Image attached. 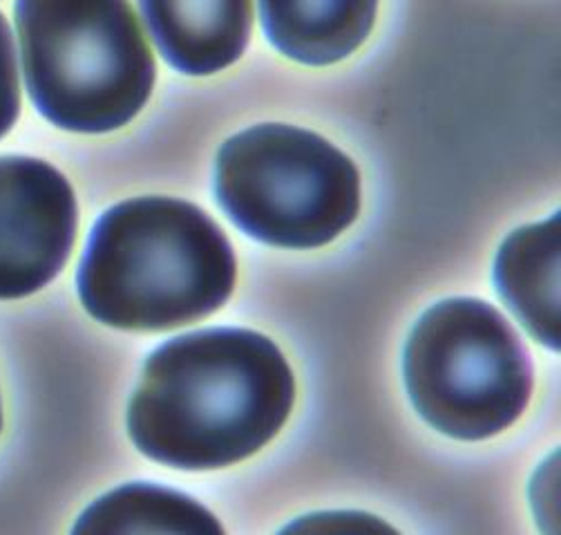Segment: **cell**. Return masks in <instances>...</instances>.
<instances>
[{"label":"cell","instance_id":"6da1fadb","mask_svg":"<svg viewBox=\"0 0 561 535\" xmlns=\"http://www.w3.org/2000/svg\"><path fill=\"white\" fill-rule=\"evenodd\" d=\"M294 399V372L273 341L251 330H204L148 356L128 433L159 464L221 468L266 446Z\"/></svg>","mask_w":561,"mask_h":535},{"label":"cell","instance_id":"5b68a950","mask_svg":"<svg viewBox=\"0 0 561 535\" xmlns=\"http://www.w3.org/2000/svg\"><path fill=\"white\" fill-rule=\"evenodd\" d=\"M414 408L457 440L496 435L526 410L533 367L522 339L492 305L443 300L427 309L405 348Z\"/></svg>","mask_w":561,"mask_h":535},{"label":"cell","instance_id":"277c9868","mask_svg":"<svg viewBox=\"0 0 561 535\" xmlns=\"http://www.w3.org/2000/svg\"><path fill=\"white\" fill-rule=\"evenodd\" d=\"M215 191L242 231L287 249L331 242L360 208L352 159L320 135L283 124L255 126L224 144Z\"/></svg>","mask_w":561,"mask_h":535},{"label":"cell","instance_id":"8992f818","mask_svg":"<svg viewBox=\"0 0 561 535\" xmlns=\"http://www.w3.org/2000/svg\"><path fill=\"white\" fill-rule=\"evenodd\" d=\"M79 225L70 182L43 159L0 155V300L25 298L66 266Z\"/></svg>","mask_w":561,"mask_h":535},{"label":"cell","instance_id":"9c48e42d","mask_svg":"<svg viewBox=\"0 0 561 535\" xmlns=\"http://www.w3.org/2000/svg\"><path fill=\"white\" fill-rule=\"evenodd\" d=\"M559 213L541 225L515 231L496 258V287L524 328L559 350Z\"/></svg>","mask_w":561,"mask_h":535},{"label":"cell","instance_id":"7a4b0ae2","mask_svg":"<svg viewBox=\"0 0 561 535\" xmlns=\"http://www.w3.org/2000/svg\"><path fill=\"white\" fill-rule=\"evenodd\" d=\"M236 285V255L195 204L137 197L105 210L81 258L77 287L99 323L161 332L213 314Z\"/></svg>","mask_w":561,"mask_h":535},{"label":"cell","instance_id":"52a82bcc","mask_svg":"<svg viewBox=\"0 0 561 535\" xmlns=\"http://www.w3.org/2000/svg\"><path fill=\"white\" fill-rule=\"evenodd\" d=\"M163 59L184 75L236 64L253 27V0H139Z\"/></svg>","mask_w":561,"mask_h":535},{"label":"cell","instance_id":"7c38bea8","mask_svg":"<svg viewBox=\"0 0 561 535\" xmlns=\"http://www.w3.org/2000/svg\"><path fill=\"white\" fill-rule=\"evenodd\" d=\"M0 431H3V403H0Z\"/></svg>","mask_w":561,"mask_h":535},{"label":"cell","instance_id":"30bf717a","mask_svg":"<svg viewBox=\"0 0 561 535\" xmlns=\"http://www.w3.org/2000/svg\"><path fill=\"white\" fill-rule=\"evenodd\" d=\"M75 533H221V524L193 498L137 481L85 509Z\"/></svg>","mask_w":561,"mask_h":535},{"label":"cell","instance_id":"3957f363","mask_svg":"<svg viewBox=\"0 0 561 535\" xmlns=\"http://www.w3.org/2000/svg\"><path fill=\"white\" fill-rule=\"evenodd\" d=\"M23 77L36 111L72 133H110L150 99L154 59L130 0H16Z\"/></svg>","mask_w":561,"mask_h":535},{"label":"cell","instance_id":"ba28073f","mask_svg":"<svg viewBox=\"0 0 561 535\" xmlns=\"http://www.w3.org/2000/svg\"><path fill=\"white\" fill-rule=\"evenodd\" d=\"M378 0H260L262 27L285 57L331 66L363 45Z\"/></svg>","mask_w":561,"mask_h":535},{"label":"cell","instance_id":"8fae6325","mask_svg":"<svg viewBox=\"0 0 561 535\" xmlns=\"http://www.w3.org/2000/svg\"><path fill=\"white\" fill-rule=\"evenodd\" d=\"M21 115V77L14 34L0 12V139H3Z\"/></svg>","mask_w":561,"mask_h":535}]
</instances>
